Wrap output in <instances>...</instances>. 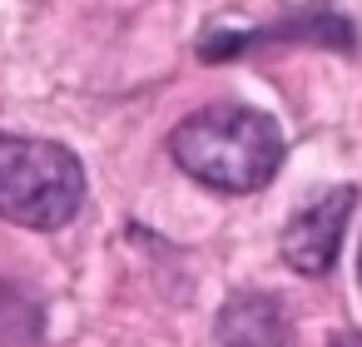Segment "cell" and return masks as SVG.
Here are the masks:
<instances>
[{"label": "cell", "mask_w": 362, "mask_h": 347, "mask_svg": "<svg viewBox=\"0 0 362 347\" xmlns=\"http://www.w3.org/2000/svg\"><path fill=\"white\" fill-rule=\"evenodd\" d=\"M169 154L189 179H199L218 194H258L273 184V174L283 164V134L263 110L209 105L174 124Z\"/></svg>", "instance_id": "obj_1"}, {"label": "cell", "mask_w": 362, "mask_h": 347, "mask_svg": "<svg viewBox=\"0 0 362 347\" xmlns=\"http://www.w3.org/2000/svg\"><path fill=\"white\" fill-rule=\"evenodd\" d=\"M85 208V164L30 134H0V218L21 228H65Z\"/></svg>", "instance_id": "obj_2"}, {"label": "cell", "mask_w": 362, "mask_h": 347, "mask_svg": "<svg viewBox=\"0 0 362 347\" xmlns=\"http://www.w3.org/2000/svg\"><path fill=\"white\" fill-rule=\"evenodd\" d=\"M352 208H357V189H352V184H337V189L317 194L313 204H303V208L288 218L283 238H278L288 268L303 273V278H322V273L332 268L337 248H342V233H347Z\"/></svg>", "instance_id": "obj_3"}, {"label": "cell", "mask_w": 362, "mask_h": 347, "mask_svg": "<svg viewBox=\"0 0 362 347\" xmlns=\"http://www.w3.org/2000/svg\"><path fill=\"white\" fill-rule=\"evenodd\" d=\"M218 347H288V317L268 293H233L218 312Z\"/></svg>", "instance_id": "obj_4"}, {"label": "cell", "mask_w": 362, "mask_h": 347, "mask_svg": "<svg viewBox=\"0 0 362 347\" xmlns=\"http://www.w3.org/2000/svg\"><path fill=\"white\" fill-rule=\"evenodd\" d=\"M327 347H362V332H337Z\"/></svg>", "instance_id": "obj_5"}, {"label": "cell", "mask_w": 362, "mask_h": 347, "mask_svg": "<svg viewBox=\"0 0 362 347\" xmlns=\"http://www.w3.org/2000/svg\"><path fill=\"white\" fill-rule=\"evenodd\" d=\"M357 273H362V258H357Z\"/></svg>", "instance_id": "obj_6"}]
</instances>
